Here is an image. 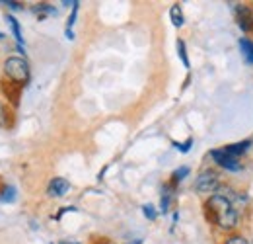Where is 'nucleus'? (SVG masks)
Wrapping results in <instances>:
<instances>
[{
    "label": "nucleus",
    "instance_id": "nucleus-14",
    "mask_svg": "<svg viewBox=\"0 0 253 244\" xmlns=\"http://www.w3.org/2000/svg\"><path fill=\"white\" fill-rule=\"evenodd\" d=\"M177 53H179V59L183 62L185 68H189V57H187V49H185V43L181 39H177Z\"/></svg>",
    "mask_w": 253,
    "mask_h": 244
},
{
    "label": "nucleus",
    "instance_id": "nucleus-7",
    "mask_svg": "<svg viewBox=\"0 0 253 244\" xmlns=\"http://www.w3.org/2000/svg\"><path fill=\"white\" fill-rule=\"evenodd\" d=\"M70 189V183L64 178H53L47 185V195L49 197H63L64 193Z\"/></svg>",
    "mask_w": 253,
    "mask_h": 244
},
{
    "label": "nucleus",
    "instance_id": "nucleus-20",
    "mask_svg": "<svg viewBox=\"0 0 253 244\" xmlns=\"http://www.w3.org/2000/svg\"><path fill=\"white\" fill-rule=\"evenodd\" d=\"M0 125H6V110L0 104Z\"/></svg>",
    "mask_w": 253,
    "mask_h": 244
},
{
    "label": "nucleus",
    "instance_id": "nucleus-24",
    "mask_svg": "<svg viewBox=\"0 0 253 244\" xmlns=\"http://www.w3.org/2000/svg\"><path fill=\"white\" fill-rule=\"evenodd\" d=\"M2 37H4V35H2V33H0V39H2Z\"/></svg>",
    "mask_w": 253,
    "mask_h": 244
},
{
    "label": "nucleus",
    "instance_id": "nucleus-9",
    "mask_svg": "<svg viewBox=\"0 0 253 244\" xmlns=\"http://www.w3.org/2000/svg\"><path fill=\"white\" fill-rule=\"evenodd\" d=\"M240 49H242V57L250 64H253V41H250L248 37H242L240 39Z\"/></svg>",
    "mask_w": 253,
    "mask_h": 244
},
{
    "label": "nucleus",
    "instance_id": "nucleus-21",
    "mask_svg": "<svg viewBox=\"0 0 253 244\" xmlns=\"http://www.w3.org/2000/svg\"><path fill=\"white\" fill-rule=\"evenodd\" d=\"M128 244H142V243H140V241L136 239V241H132V243H128Z\"/></svg>",
    "mask_w": 253,
    "mask_h": 244
},
{
    "label": "nucleus",
    "instance_id": "nucleus-12",
    "mask_svg": "<svg viewBox=\"0 0 253 244\" xmlns=\"http://www.w3.org/2000/svg\"><path fill=\"white\" fill-rule=\"evenodd\" d=\"M16 197H18V193H16V187L14 185H6L2 189V193H0V199L4 203H12V201H16Z\"/></svg>",
    "mask_w": 253,
    "mask_h": 244
},
{
    "label": "nucleus",
    "instance_id": "nucleus-17",
    "mask_svg": "<svg viewBox=\"0 0 253 244\" xmlns=\"http://www.w3.org/2000/svg\"><path fill=\"white\" fill-rule=\"evenodd\" d=\"M226 244H250V243H248V239H244L242 235H232V237L226 241Z\"/></svg>",
    "mask_w": 253,
    "mask_h": 244
},
{
    "label": "nucleus",
    "instance_id": "nucleus-11",
    "mask_svg": "<svg viewBox=\"0 0 253 244\" xmlns=\"http://www.w3.org/2000/svg\"><path fill=\"white\" fill-rule=\"evenodd\" d=\"M6 22L10 24V28H12V33H14L16 41H18V45H24V37H22V30H20V24H18V20H16L14 16H6Z\"/></svg>",
    "mask_w": 253,
    "mask_h": 244
},
{
    "label": "nucleus",
    "instance_id": "nucleus-5",
    "mask_svg": "<svg viewBox=\"0 0 253 244\" xmlns=\"http://www.w3.org/2000/svg\"><path fill=\"white\" fill-rule=\"evenodd\" d=\"M0 88H2V94L6 96V100L12 104V106H18L20 104V98H22V84L10 80V78H2L0 80Z\"/></svg>",
    "mask_w": 253,
    "mask_h": 244
},
{
    "label": "nucleus",
    "instance_id": "nucleus-13",
    "mask_svg": "<svg viewBox=\"0 0 253 244\" xmlns=\"http://www.w3.org/2000/svg\"><path fill=\"white\" fill-rule=\"evenodd\" d=\"M33 12L39 14L41 18H43L45 14H49V16H55V14H57V10H55L51 4H35V6H33Z\"/></svg>",
    "mask_w": 253,
    "mask_h": 244
},
{
    "label": "nucleus",
    "instance_id": "nucleus-15",
    "mask_svg": "<svg viewBox=\"0 0 253 244\" xmlns=\"http://www.w3.org/2000/svg\"><path fill=\"white\" fill-rule=\"evenodd\" d=\"M185 176H189V166H181V168H177V170L171 174V178H173V183L181 182Z\"/></svg>",
    "mask_w": 253,
    "mask_h": 244
},
{
    "label": "nucleus",
    "instance_id": "nucleus-1",
    "mask_svg": "<svg viewBox=\"0 0 253 244\" xmlns=\"http://www.w3.org/2000/svg\"><path fill=\"white\" fill-rule=\"evenodd\" d=\"M207 213H209V219L214 221L224 231H232L238 225V211L234 203L220 193H214L207 201Z\"/></svg>",
    "mask_w": 253,
    "mask_h": 244
},
{
    "label": "nucleus",
    "instance_id": "nucleus-3",
    "mask_svg": "<svg viewBox=\"0 0 253 244\" xmlns=\"http://www.w3.org/2000/svg\"><path fill=\"white\" fill-rule=\"evenodd\" d=\"M195 189L201 193H214L220 189V176L212 170H205L203 174H199L197 182H195Z\"/></svg>",
    "mask_w": 253,
    "mask_h": 244
},
{
    "label": "nucleus",
    "instance_id": "nucleus-4",
    "mask_svg": "<svg viewBox=\"0 0 253 244\" xmlns=\"http://www.w3.org/2000/svg\"><path fill=\"white\" fill-rule=\"evenodd\" d=\"M211 158H212L220 168L228 170V172H240V170H242L240 158L228 154L224 149H214V151H211Z\"/></svg>",
    "mask_w": 253,
    "mask_h": 244
},
{
    "label": "nucleus",
    "instance_id": "nucleus-23",
    "mask_svg": "<svg viewBox=\"0 0 253 244\" xmlns=\"http://www.w3.org/2000/svg\"><path fill=\"white\" fill-rule=\"evenodd\" d=\"M63 244H78V243H63Z\"/></svg>",
    "mask_w": 253,
    "mask_h": 244
},
{
    "label": "nucleus",
    "instance_id": "nucleus-8",
    "mask_svg": "<svg viewBox=\"0 0 253 244\" xmlns=\"http://www.w3.org/2000/svg\"><path fill=\"white\" fill-rule=\"evenodd\" d=\"M250 147H252V141L248 139V141H242V143L228 145V147H224V151H226L228 154H232V156H236V158H240V154L248 153V151H250Z\"/></svg>",
    "mask_w": 253,
    "mask_h": 244
},
{
    "label": "nucleus",
    "instance_id": "nucleus-18",
    "mask_svg": "<svg viewBox=\"0 0 253 244\" xmlns=\"http://www.w3.org/2000/svg\"><path fill=\"white\" fill-rule=\"evenodd\" d=\"M191 145H193V139H187L185 143H173V147H175L177 151H181V153H187L191 149Z\"/></svg>",
    "mask_w": 253,
    "mask_h": 244
},
{
    "label": "nucleus",
    "instance_id": "nucleus-25",
    "mask_svg": "<svg viewBox=\"0 0 253 244\" xmlns=\"http://www.w3.org/2000/svg\"><path fill=\"white\" fill-rule=\"evenodd\" d=\"M252 244H253V243H252Z\"/></svg>",
    "mask_w": 253,
    "mask_h": 244
},
{
    "label": "nucleus",
    "instance_id": "nucleus-2",
    "mask_svg": "<svg viewBox=\"0 0 253 244\" xmlns=\"http://www.w3.org/2000/svg\"><path fill=\"white\" fill-rule=\"evenodd\" d=\"M4 72H6V78H10L22 86L30 80V64L22 57H10L4 62Z\"/></svg>",
    "mask_w": 253,
    "mask_h": 244
},
{
    "label": "nucleus",
    "instance_id": "nucleus-16",
    "mask_svg": "<svg viewBox=\"0 0 253 244\" xmlns=\"http://www.w3.org/2000/svg\"><path fill=\"white\" fill-rule=\"evenodd\" d=\"M142 213L146 219H150V221H154L156 217H158V211L154 209V205H150V203H146V205H142Z\"/></svg>",
    "mask_w": 253,
    "mask_h": 244
},
{
    "label": "nucleus",
    "instance_id": "nucleus-19",
    "mask_svg": "<svg viewBox=\"0 0 253 244\" xmlns=\"http://www.w3.org/2000/svg\"><path fill=\"white\" fill-rule=\"evenodd\" d=\"M4 6H8L10 10H22L24 8V4L22 2H12V0H6V2H2Z\"/></svg>",
    "mask_w": 253,
    "mask_h": 244
},
{
    "label": "nucleus",
    "instance_id": "nucleus-10",
    "mask_svg": "<svg viewBox=\"0 0 253 244\" xmlns=\"http://www.w3.org/2000/svg\"><path fill=\"white\" fill-rule=\"evenodd\" d=\"M169 18H171V24L175 28H181L185 24V18H183V12H181V6L179 4H173L169 8Z\"/></svg>",
    "mask_w": 253,
    "mask_h": 244
},
{
    "label": "nucleus",
    "instance_id": "nucleus-6",
    "mask_svg": "<svg viewBox=\"0 0 253 244\" xmlns=\"http://www.w3.org/2000/svg\"><path fill=\"white\" fill-rule=\"evenodd\" d=\"M234 16H236V22L238 26L244 31H252L253 30V14L248 6H242V4H234Z\"/></svg>",
    "mask_w": 253,
    "mask_h": 244
},
{
    "label": "nucleus",
    "instance_id": "nucleus-22",
    "mask_svg": "<svg viewBox=\"0 0 253 244\" xmlns=\"http://www.w3.org/2000/svg\"><path fill=\"white\" fill-rule=\"evenodd\" d=\"M4 187H6V185H2V182H0V193H2V189H4Z\"/></svg>",
    "mask_w": 253,
    "mask_h": 244
}]
</instances>
